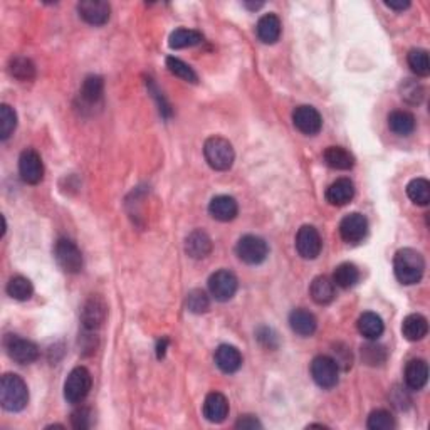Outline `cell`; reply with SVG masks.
Wrapping results in <instances>:
<instances>
[{
    "label": "cell",
    "mask_w": 430,
    "mask_h": 430,
    "mask_svg": "<svg viewBox=\"0 0 430 430\" xmlns=\"http://www.w3.org/2000/svg\"><path fill=\"white\" fill-rule=\"evenodd\" d=\"M393 273L398 283L405 284V286L420 283L425 273L424 256L415 249H400L393 257Z\"/></svg>",
    "instance_id": "cell-1"
},
{
    "label": "cell",
    "mask_w": 430,
    "mask_h": 430,
    "mask_svg": "<svg viewBox=\"0 0 430 430\" xmlns=\"http://www.w3.org/2000/svg\"><path fill=\"white\" fill-rule=\"evenodd\" d=\"M0 403L7 412H20L27 407V385L16 373H6L0 380Z\"/></svg>",
    "instance_id": "cell-2"
},
{
    "label": "cell",
    "mask_w": 430,
    "mask_h": 430,
    "mask_svg": "<svg viewBox=\"0 0 430 430\" xmlns=\"http://www.w3.org/2000/svg\"><path fill=\"white\" fill-rule=\"evenodd\" d=\"M204 156L210 168L217 172H226L234 165L235 152L229 140L222 137H210L204 145Z\"/></svg>",
    "instance_id": "cell-3"
},
{
    "label": "cell",
    "mask_w": 430,
    "mask_h": 430,
    "mask_svg": "<svg viewBox=\"0 0 430 430\" xmlns=\"http://www.w3.org/2000/svg\"><path fill=\"white\" fill-rule=\"evenodd\" d=\"M91 373L85 367H76L64 381V398L69 403H81L91 390Z\"/></svg>",
    "instance_id": "cell-4"
},
{
    "label": "cell",
    "mask_w": 430,
    "mask_h": 430,
    "mask_svg": "<svg viewBox=\"0 0 430 430\" xmlns=\"http://www.w3.org/2000/svg\"><path fill=\"white\" fill-rule=\"evenodd\" d=\"M235 252L245 264L257 266L261 262H264L266 257L269 256V247H267V242L262 237L249 234L240 237L239 242L235 245Z\"/></svg>",
    "instance_id": "cell-5"
},
{
    "label": "cell",
    "mask_w": 430,
    "mask_h": 430,
    "mask_svg": "<svg viewBox=\"0 0 430 430\" xmlns=\"http://www.w3.org/2000/svg\"><path fill=\"white\" fill-rule=\"evenodd\" d=\"M54 259L64 273L78 274L82 269V254L71 239H61L54 245Z\"/></svg>",
    "instance_id": "cell-6"
},
{
    "label": "cell",
    "mask_w": 430,
    "mask_h": 430,
    "mask_svg": "<svg viewBox=\"0 0 430 430\" xmlns=\"http://www.w3.org/2000/svg\"><path fill=\"white\" fill-rule=\"evenodd\" d=\"M311 376L318 387L330 390L338 385L340 379V367L331 357L319 355L311 362Z\"/></svg>",
    "instance_id": "cell-7"
},
{
    "label": "cell",
    "mask_w": 430,
    "mask_h": 430,
    "mask_svg": "<svg viewBox=\"0 0 430 430\" xmlns=\"http://www.w3.org/2000/svg\"><path fill=\"white\" fill-rule=\"evenodd\" d=\"M239 281L235 274L227 269H221L209 278V291L215 301L226 302L235 296Z\"/></svg>",
    "instance_id": "cell-8"
},
{
    "label": "cell",
    "mask_w": 430,
    "mask_h": 430,
    "mask_svg": "<svg viewBox=\"0 0 430 430\" xmlns=\"http://www.w3.org/2000/svg\"><path fill=\"white\" fill-rule=\"evenodd\" d=\"M4 345H6L8 357L19 365H29V363H34L39 358L37 345L17 335H7Z\"/></svg>",
    "instance_id": "cell-9"
},
{
    "label": "cell",
    "mask_w": 430,
    "mask_h": 430,
    "mask_svg": "<svg viewBox=\"0 0 430 430\" xmlns=\"http://www.w3.org/2000/svg\"><path fill=\"white\" fill-rule=\"evenodd\" d=\"M19 173L20 178L29 185H37L44 178L42 158L36 150L27 148L19 156Z\"/></svg>",
    "instance_id": "cell-10"
},
{
    "label": "cell",
    "mask_w": 430,
    "mask_h": 430,
    "mask_svg": "<svg viewBox=\"0 0 430 430\" xmlns=\"http://www.w3.org/2000/svg\"><path fill=\"white\" fill-rule=\"evenodd\" d=\"M108 316V305L101 296H91L81 309V323L87 331L98 330Z\"/></svg>",
    "instance_id": "cell-11"
},
{
    "label": "cell",
    "mask_w": 430,
    "mask_h": 430,
    "mask_svg": "<svg viewBox=\"0 0 430 430\" xmlns=\"http://www.w3.org/2000/svg\"><path fill=\"white\" fill-rule=\"evenodd\" d=\"M323 247L321 235L316 227L302 226L296 234V251L302 259H316Z\"/></svg>",
    "instance_id": "cell-12"
},
{
    "label": "cell",
    "mask_w": 430,
    "mask_h": 430,
    "mask_svg": "<svg viewBox=\"0 0 430 430\" xmlns=\"http://www.w3.org/2000/svg\"><path fill=\"white\" fill-rule=\"evenodd\" d=\"M368 221L363 214L352 212L345 215L340 222V235L345 242L357 244L367 237Z\"/></svg>",
    "instance_id": "cell-13"
},
{
    "label": "cell",
    "mask_w": 430,
    "mask_h": 430,
    "mask_svg": "<svg viewBox=\"0 0 430 430\" xmlns=\"http://www.w3.org/2000/svg\"><path fill=\"white\" fill-rule=\"evenodd\" d=\"M293 123L302 135H308V137L318 135L319 131H321V126H323L321 115H319L318 109L313 106H308V104H302V106H297L296 109H294Z\"/></svg>",
    "instance_id": "cell-14"
},
{
    "label": "cell",
    "mask_w": 430,
    "mask_h": 430,
    "mask_svg": "<svg viewBox=\"0 0 430 430\" xmlns=\"http://www.w3.org/2000/svg\"><path fill=\"white\" fill-rule=\"evenodd\" d=\"M79 17L90 25H104L109 20L111 7L103 0H85L78 4Z\"/></svg>",
    "instance_id": "cell-15"
},
{
    "label": "cell",
    "mask_w": 430,
    "mask_h": 430,
    "mask_svg": "<svg viewBox=\"0 0 430 430\" xmlns=\"http://www.w3.org/2000/svg\"><path fill=\"white\" fill-rule=\"evenodd\" d=\"M229 415V400L226 395L212 392L204 400V417L212 424H222Z\"/></svg>",
    "instance_id": "cell-16"
},
{
    "label": "cell",
    "mask_w": 430,
    "mask_h": 430,
    "mask_svg": "<svg viewBox=\"0 0 430 430\" xmlns=\"http://www.w3.org/2000/svg\"><path fill=\"white\" fill-rule=\"evenodd\" d=\"M209 214L219 222H231L234 221L239 214V205L237 200L231 195H217L210 200Z\"/></svg>",
    "instance_id": "cell-17"
},
{
    "label": "cell",
    "mask_w": 430,
    "mask_h": 430,
    "mask_svg": "<svg viewBox=\"0 0 430 430\" xmlns=\"http://www.w3.org/2000/svg\"><path fill=\"white\" fill-rule=\"evenodd\" d=\"M215 365L223 373H235L242 367V355L232 345H221L215 350Z\"/></svg>",
    "instance_id": "cell-18"
},
{
    "label": "cell",
    "mask_w": 430,
    "mask_h": 430,
    "mask_svg": "<svg viewBox=\"0 0 430 430\" xmlns=\"http://www.w3.org/2000/svg\"><path fill=\"white\" fill-rule=\"evenodd\" d=\"M212 239L207 232L194 231L185 239V252L192 259H204L212 252Z\"/></svg>",
    "instance_id": "cell-19"
},
{
    "label": "cell",
    "mask_w": 430,
    "mask_h": 430,
    "mask_svg": "<svg viewBox=\"0 0 430 430\" xmlns=\"http://www.w3.org/2000/svg\"><path fill=\"white\" fill-rule=\"evenodd\" d=\"M355 197V185L350 178H338L336 182H333L326 190V200L331 205L341 207L346 205L348 202H352Z\"/></svg>",
    "instance_id": "cell-20"
},
{
    "label": "cell",
    "mask_w": 430,
    "mask_h": 430,
    "mask_svg": "<svg viewBox=\"0 0 430 430\" xmlns=\"http://www.w3.org/2000/svg\"><path fill=\"white\" fill-rule=\"evenodd\" d=\"M309 294L316 305H330L336 297V284L328 276H318L311 283Z\"/></svg>",
    "instance_id": "cell-21"
},
{
    "label": "cell",
    "mask_w": 430,
    "mask_h": 430,
    "mask_svg": "<svg viewBox=\"0 0 430 430\" xmlns=\"http://www.w3.org/2000/svg\"><path fill=\"white\" fill-rule=\"evenodd\" d=\"M429 380V367L425 360H410L405 367V383L410 390H422Z\"/></svg>",
    "instance_id": "cell-22"
},
{
    "label": "cell",
    "mask_w": 430,
    "mask_h": 430,
    "mask_svg": "<svg viewBox=\"0 0 430 430\" xmlns=\"http://www.w3.org/2000/svg\"><path fill=\"white\" fill-rule=\"evenodd\" d=\"M289 324H291V330L300 336L314 335L316 328H318V321H316L314 314L302 308L291 311V314H289Z\"/></svg>",
    "instance_id": "cell-23"
},
{
    "label": "cell",
    "mask_w": 430,
    "mask_h": 430,
    "mask_svg": "<svg viewBox=\"0 0 430 430\" xmlns=\"http://www.w3.org/2000/svg\"><path fill=\"white\" fill-rule=\"evenodd\" d=\"M281 29H283V24H281L279 17L276 14H266L259 19L256 32L261 42L274 44L279 41Z\"/></svg>",
    "instance_id": "cell-24"
},
{
    "label": "cell",
    "mask_w": 430,
    "mask_h": 430,
    "mask_svg": "<svg viewBox=\"0 0 430 430\" xmlns=\"http://www.w3.org/2000/svg\"><path fill=\"white\" fill-rule=\"evenodd\" d=\"M358 331L362 333L367 340H370V341L379 340V338L383 335V331H385L383 319H381L376 313H371V311L363 313L358 318Z\"/></svg>",
    "instance_id": "cell-25"
},
{
    "label": "cell",
    "mask_w": 430,
    "mask_h": 430,
    "mask_svg": "<svg viewBox=\"0 0 430 430\" xmlns=\"http://www.w3.org/2000/svg\"><path fill=\"white\" fill-rule=\"evenodd\" d=\"M388 128L398 137H409L415 130V116L403 109L392 111L388 115Z\"/></svg>",
    "instance_id": "cell-26"
},
{
    "label": "cell",
    "mask_w": 430,
    "mask_h": 430,
    "mask_svg": "<svg viewBox=\"0 0 430 430\" xmlns=\"http://www.w3.org/2000/svg\"><path fill=\"white\" fill-rule=\"evenodd\" d=\"M429 323L422 314H409L402 323V335L409 341H420L427 336Z\"/></svg>",
    "instance_id": "cell-27"
},
{
    "label": "cell",
    "mask_w": 430,
    "mask_h": 430,
    "mask_svg": "<svg viewBox=\"0 0 430 430\" xmlns=\"http://www.w3.org/2000/svg\"><path fill=\"white\" fill-rule=\"evenodd\" d=\"M324 161L333 170H352L355 156L343 147H330L324 152Z\"/></svg>",
    "instance_id": "cell-28"
},
{
    "label": "cell",
    "mask_w": 430,
    "mask_h": 430,
    "mask_svg": "<svg viewBox=\"0 0 430 430\" xmlns=\"http://www.w3.org/2000/svg\"><path fill=\"white\" fill-rule=\"evenodd\" d=\"M204 41V36L199 30L194 29H175L168 37V46L172 49H185V47H194Z\"/></svg>",
    "instance_id": "cell-29"
},
{
    "label": "cell",
    "mask_w": 430,
    "mask_h": 430,
    "mask_svg": "<svg viewBox=\"0 0 430 430\" xmlns=\"http://www.w3.org/2000/svg\"><path fill=\"white\" fill-rule=\"evenodd\" d=\"M360 281V271L358 267L352 264V262H343L335 269V274H333V283L336 284L338 288L350 289L353 288Z\"/></svg>",
    "instance_id": "cell-30"
},
{
    "label": "cell",
    "mask_w": 430,
    "mask_h": 430,
    "mask_svg": "<svg viewBox=\"0 0 430 430\" xmlns=\"http://www.w3.org/2000/svg\"><path fill=\"white\" fill-rule=\"evenodd\" d=\"M8 71L19 81H32L36 78V66L24 56H14L8 63Z\"/></svg>",
    "instance_id": "cell-31"
},
{
    "label": "cell",
    "mask_w": 430,
    "mask_h": 430,
    "mask_svg": "<svg viewBox=\"0 0 430 430\" xmlns=\"http://www.w3.org/2000/svg\"><path fill=\"white\" fill-rule=\"evenodd\" d=\"M7 294L16 301H27L32 297L34 286L24 276H14L7 284Z\"/></svg>",
    "instance_id": "cell-32"
},
{
    "label": "cell",
    "mask_w": 430,
    "mask_h": 430,
    "mask_svg": "<svg viewBox=\"0 0 430 430\" xmlns=\"http://www.w3.org/2000/svg\"><path fill=\"white\" fill-rule=\"evenodd\" d=\"M104 82L99 76H87L82 82L81 87V98L90 104H96L103 98Z\"/></svg>",
    "instance_id": "cell-33"
},
{
    "label": "cell",
    "mask_w": 430,
    "mask_h": 430,
    "mask_svg": "<svg viewBox=\"0 0 430 430\" xmlns=\"http://www.w3.org/2000/svg\"><path fill=\"white\" fill-rule=\"evenodd\" d=\"M407 195L417 205H427L430 202V183L425 178H414L407 185Z\"/></svg>",
    "instance_id": "cell-34"
},
{
    "label": "cell",
    "mask_w": 430,
    "mask_h": 430,
    "mask_svg": "<svg viewBox=\"0 0 430 430\" xmlns=\"http://www.w3.org/2000/svg\"><path fill=\"white\" fill-rule=\"evenodd\" d=\"M407 63L410 69L417 76L427 78L430 74V63H429V52L425 49H412L407 56Z\"/></svg>",
    "instance_id": "cell-35"
},
{
    "label": "cell",
    "mask_w": 430,
    "mask_h": 430,
    "mask_svg": "<svg viewBox=\"0 0 430 430\" xmlns=\"http://www.w3.org/2000/svg\"><path fill=\"white\" fill-rule=\"evenodd\" d=\"M166 68H168V71L175 74V76L183 79V81L187 82H192V85H195V82L199 81V76H197L194 69H192L187 63H183L182 59L173 58V56L166 58Z\"/></svg>",
    "instance_id": "cell-36"
},
{
    "label": "cell",
    "mask_w": 430,
    "mask_h": 430,
    "mask_svg": "<svg viewBox=\"0 0 430 430\" xmlns=\"http://www.w3.org/2000/svg\"><path fill=\"white\" fill-rule=\"evenodd\" d=\"M187 309L194 314L207 313L210 308V297L204 289H192L187 294Z\"/></svg>",
    "instance_id": "cell-37"
},
{
    "label": "cell",
    "mask_w": 430,
    "mask_h": 430,
    "mask_svg": "<svg viewBox=\"0 0 430 430\" xmlns=\"http://www.w3.org/2000/svg\"><path fill=\"white\" fill-rule=\"evenodd\" d=\"M17 128V115L14 108H11L8 104H2L0 106V140L11 138V135L14 133Z\"/></svg>",
    "instance_id": "cell-38"
},
{
    "label": "cell",
    "mask_w": 430,
    "mask_h": 430,
    "mask_svg": "<svg viewBox=\"0 0 430 430\" xmlns=\"http://www.w3.org/2000/svg\"><path fill=\"white\" fill-rule=\"evenodd\" d=\"M367 427L370 430H392L395 429V419L388 410H373L371 414L368 415Z\"/></svg>",
    "instance_id": "cell-39"
},
{
    "label": "cell",
    "mask_w": 430,
    "mask_h": 430,
    "mask_svg": "<svg viewBox=\"0 0 430 430\" xmlns=\"http://www.w3.org/2000/svg\"><path fill=\"white\" fill-rule=\"evenodd\" d=\"M362 360L370 367L381 365L387 360V348L376 343H368L362 346Z\"/></svg>",
    "instance_id": "cell-40"
},
{
    "label": "cell",
    "mask_w": 430,
    "mask_h": 430,
    "mask_svg": "<svg viewBox=\"0 0 430 430\" xmlns=\"http://www.w3.org/2000/svg\"><path fill=\"white\" fill-rule=\"evenodd\" d=\"M400 93H402V98L407 101V103L410 104H419L420 101L424 99V87L420 82L417 81H412V79H405V81L402 82L400 86Z\"/></svg>",
    "instance_id": "cell-41"
},
{
    "label": "cell",
    "mask_w": 430,
    "mask_h": 430,
    "mask_svg": "<svg viewBox=\"0 0 430 430\" xmlns=\"http://www.w3.org/2000/svg\"><path fill=\"white\" fill-rule=\"evenodd\" d=\"M91 417H93V414H91V410L87 409V407H79V409H76L71 414V424L74 429L78 430H85V429H90L91 427Z\"/></svg>",
    "instance_id": "cell-42"
},
{
    "label": "cell",
    "mask_w": 430,
    "mask_h": 430,
    "mask_svg": "<svg viewBox=\"0 0 430 430\" xmlns=\"http://www.w3.org/2000/svg\"><path fill=\"white\" fill-rule=\"evenodd\" d=\"M257 340L264 346H267V348H276V345H278L276 335L273 333V330H269V328H261V330L257 331Z\"/></svg>",
    "instance_id": "cell-43"
},
{
    "label": "cell",
    "mask_w": 430,
    "mask_h": 430,
    "mask_svg": "<svg viewBox=\"0 0 430 430\" xmlns=\"http://www.w3.org/2000/svg\"><path fill=\"white\" fill-rule=\"evenodd\" d=\"M235 427L237 429H249V430H252V429H261L262 425H261V422H259V420L254 415H242L235 422Z\"/></svg>",
    "instance_id": "cell-44"
},
{
    "label": "cell",
    "mask_w": 430,
    "mask_h": 430,
    "mask_svg": "<svg viewBox=\"0 0 430 430\" xmlns=\"http://www.w3.org/2000/svg\"><path fill=\"white\" fill-rule=\"evenodd\" d=\"M166 346H168V338H161L156 345V357L164 358L166 353Z\"/></svg>",
    "instance_id": "cell-45"
},
{
    "label": "cell",
    "mask_w": 430,
    "mask_h": 430,
    "mask_svg": "<svg viewBox=\"0 0 430 430\" xmlns=\"http://www.w3.org/2000/svg\"><path fill=\"white\" fill-rule=\"evenodd\" d=\"M385 6H387L388 8H392V11H398V12H402V11H405V8H409L410 7V2H385Z\"/></svg>",
    "instance_id": "cell-46"
},
{
    "label": "cell",
    "mask_w": 430,
    "mask_h": 430,
    "mask_svg": "<svg viewBox=\"0 0 430 430\" xmlns=\"http://www.w3.org/2000/svg\"><path fill=\"white\" fill-rule=\"evenodd\" d=\"M244 6L249 7V8H252V11H257V8H261L262 6H264V4H249V2H245Z\"/></svg>",
    "instance_id": "cell-47"
}]
</instances>
